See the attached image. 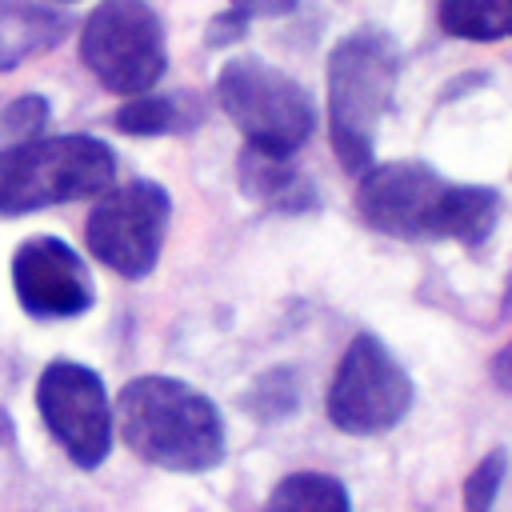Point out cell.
I'll return each mask as SVG.
<instances>
[{"mask_svg": "<svg viewBox=\"0 0 512 512\" xmlns=\"http://www.w3.org/2000/svg\"><path fill=\"white\" fill-rule=\"evenodd\" d=\"M356 212L368 228L400 240L452 236L480 244L496 228L500 200L484 184H448L416 160L372 164L356 188Z\"/></svg>", "mask_w": 512, "mask_h": 512, "instance_id": "obj_1", "label": "cell"}, {"mask_svg": "<svg viewBox=\"0 0 512 512\" xmlns=\"http://www.w3.org/2000/svg\"><path fill=\"white\" fill-rule=\"evenodd\" d=\"M120 440L168 472H208L224 460V420L216 404L184 380L136 376L116 396Z\"/></svg>", "mask_w": 512, "mask_h": 512, "instance_id": "obj_2", "label": "cell"}, {"mask_svg": "<svg viewBox=\"0 0 512 512\" xmlns=\"http://www.w3.org/2000/svg\"><path fill=\"white\" fill-rule=\"evenodd\" d=\"M400 52L380 28H356L328 52V120L332 148L348 172L372 168V140L392 104Z\"/></svg>", "mask_w": 512, "mask_h": 512, "instance_id": "obj_3", "label": "cell"}, {"mask_svg": "<svg viewBox=\"0 0 512 512\" xmlns=\"http://www.w3.org/2000/svg\"><path fill=\"white\" fill-rule=\"evenodd\" d=\"M116 160L96 136H36L0 152V212L20 216L48 204L100 196L112 188Z\"/></svg>", "mask_w": 512, "mask_h": 512, "instance_id": "obj_4", "label": "cell"}, {"mask_svg": "<svg viewBox=\"0 0 512 512\" xmlns=\"http://www.w3.org/2000/svg\"><path fill=\"white\" fill-rule=\"evenodd\" d=\"M216 100L228 120L244 132L248 148L268 156H292L300 144H308L316 128L308 92L256 56H240L220 68Z\"/></svg>", "mask_w": 512, "mask_h": 512, "instance_id": "obj_5", "label": "cell"}, {"mask_svg": "<svg viewBox=\"0 0 512 512\" xmlns=\"http://www.w3.org/2000/svg\"><path fill=\"white\" fill-rule=\"evenodd\" d=\"M80 60L120 96H144L164 76V28L144 0H100L80 28Z\"/></svg>", "mask_w": 512, "mask_h": 512, "instance_id": "obj_6", "label": "cell"}, {"mask_svg": "<svg viewBox=\"0 0 512 512\" xmlns=\"http://www.w3.org/2000/svg\"><path fill=\"white\" fill-rule=\"evenodd\" d=\"M412 408V380L376 336H356L328 384V420L348 436L396 428Z\"/></svg>", "mask_w": 512, "mask_h": 512, "instance_id": "obj_7", "label": "cell"}, {"mask_svg": "<svg viewBox=\"0 0 512 512\" xmlns=\"http://www.w3.org/2000/svg\"><path fill=\"white\" fill-rule=\"evenodd\" d=\"M168 216H172V204L160 184L136 180L128 188H116L88 216V228H84L88 252L112 272L140 280L156 268Z\"/></svg>", "mask_w": 512, "mask_h": 512, "instance_id": "obj_8", "label": "cell"}, {"mask_svg": "<svg viewBox=\"0 0 512 512\" xmlns=\"http://www.w3.org/2000/svg\"><path fill=\"white\" fill-rule=\"evenodd\" d=\"M36 408L72 464L96 468L112 448V404L100 376L84 364L56 360L40 372Z\"/></svg>", "mask_w": 512, "mask_h": 512, "instance_id": "obj_9", "label": "cell"}, {"mask_svg": "<svg viewBox=\"0 0 512 512\" xmlns=\"http://www.w3.org/2000/svg\"><path fill=\"white\" fill-rule=\"evenodd\" d=\"M12 288L28 316L64 320L92 304V276L56 236H32L12 256Z\"/></svg>", "mask_w": 512, "mask_h": 512, "instance_id": "obj_10", "label": "cell"}, {"mask_svg": "<svg viewBox=\"0 0 512 512\" xmlns=\"http://www.w3.org/2000/svg\"><path fill=\"white\" fill-rule=\"evenodd\" d=\"M68 32V16L48 0H0V72L56 48Z\"/></svg>", "mask_w": 512, "mask_h": 512, "instance_id": "obj_11", "label": "cell"}, {"mask_svg": "<svg viewBox=\"0 0 512 512\" xmlns=\"http://www.w3.org/2000/svg\"><path fill=\"white\" fill-rule=\"evenodd\" d=\"M240 184L252 200H260L264 208H276V212H304V208L316 204L312 184L292 168L288 156H268V152L244 148Z\"/></svg>", "mask_w": 512, "mask_h": 512, "instance_id": "obj_12", "label": "cell"}, {"mask_svg": "<svg viewBox=\"0 0 512 512\" xmlns=\"http://www.w3.org/2000/svg\"><path fill=\"white\" fill-rule=\"evenodd\" d=\"M264 512H352V508H348V492L336 476L292 472L272 488Z\"/></svg>", "mask_w": 512, "mask_h": 512, "instance_id": "obj_13", "label": "cell"}, {"mask_svg": "<svg viewBox=\"0 0 512 512\" xmlns=\"http://www.w3.org/2000/svg\"><path fill=\"white\" fill-rule=\"evenodd\" d=\"M440 28L460 40H508L512 0H440Z\"/></svg>", "mask_w": 512, "mask_h": 512, "instance_id": "obj_14", "label": "cell"}, {"mask_svg": "<svg viewBox=\"0 0 512 512\" xmlns=\"http://www.w3.org/2000/svg\"><path fill=\"white\" fill-rule=\"evenodd\" d=\"M196 120V108L188 96H132L116 112V128L128 136H164Z\"/></svg>", "mask_w": 512, "mask_h": 512, "instance_id": "obj_15", "label": "cell"}, {"mask_svg": "<svg viewBox=\"0 0 512 512\" xmlns=\"http://www.w3.org/2000/svg\"><path fill=\"white\" fill-rule=\"evenodd\" d=\"M48 124V100L28 92V96H16L4 112H0V140L4 148L12 144H24V140H36V132ZM0 148V152H4Z\"/></svg>", "mask_w": 512, "mask_h": 512, "instance_id": "obj_16", "label": "cell"}, {"mask_svg": "<svg viewBox=\"0 0 512 512\" xmlns=\"http://www.w3.org/2000/svg\"><path fill=\"white\" fill-rule=\"evenodd\" d=\"M504 480V452H488L464 480V508L468 512H488V504L496 500Z\"/></svg>", "mask_w": 512, "mask_h": 512, "instance_id": "obj_17", "label": "cell"}, {"mask_svg": "<svg viewBox=\"0 0 512 512\" xmlns=\"http://www.w3.org/2000/svg\"><path fill=\"white\" fill-rule=\"evenodd\" d=\"M244 24H248V16H240V12H220V16H212V24H208V44H232V40H240L244 36Z\"/></svg>", "mask_w": 512, "mask_h": 512, "instance_id": "obj_18", "label": "cell"}, {"mask_svg": "<svg viewBox=\"0 0 512 512\" xmlns=\"http://www.w3.org/2000/svg\"><path fill=\"white\" fill-rule=\"evenodd\" d=\"M292 8H296V0H232V12H240V16H284Z\"/></svg>", "mask_w": 512, "mask_h": 512, "instance_id": "obj_19", "label": "cell"}, {"mask_svg": "<svg viewBox=\"0 0 512 512\" xmlns=\"http://www.w3.org/2000/svg\"><path fill=\"white\" fill-rule=\"evenodd\" d=\"M488 372H492V380H496V388H500V392H512V340L492 356Z\"/></svg>", "mask_w": 512, "mask_h": 512, "instance_id": "obj_20", "label": "cell"}]
</instances>
